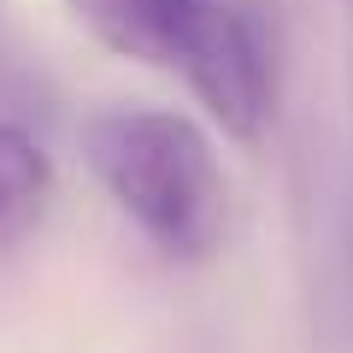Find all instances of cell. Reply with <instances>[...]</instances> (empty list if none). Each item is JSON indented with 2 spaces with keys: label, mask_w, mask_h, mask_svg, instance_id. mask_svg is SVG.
<instances>
[{
  "label": "cell",
  "mask_w": 353,
  "mask_h": 353,
  "mask_svg": "<svg viewBox=\"0 0 353 353\" xmlns=\"http://www.w3.org/2000/svg\"><path fill=\"white\" fill-rule=\"evenodd\" d=\"M83 159L112 206L176 265L218 253L230 224V183L218 148L189 112L106 106L83 124Z\"/></svg>",
  "instance_id": "obj_1"
},
{
  "label": "cell",
  "mask_w": 353,
  "mask_h": 353,
  "mask_svg": "<svg viewBox=\"0 0 353 353\" xmlns=\"http://www.w3.org/2000/svg\"><path fill=\"white\" fill-rule=\"evenodd\" d=\"M53 194V159L24 124L0 118V253L36 230Z\"/></svg>",
  "instance_id": "obj_3"
},
{
  "label": "cell",
  "mask_w": 353,
  "mask_h": 353,
  "mask_svg": "<svg viewBox=\"0 0 353 353\" xmlns=\"http://www.w3.org/2000/svg\"><path fill=\"white\" fill-rule=\"evenodd\" d=\"M65 6H71V12L83 18V24L94 30L112 53L159 65V59H153V36H148V24H141V6H136V0H65Z\"/></svg>",
  "instance_id": "obj_4"
},
{
  "label": "cell",
  "mask_w": 353,
  "mask_h": 353,
  "mask_svg": "<svg viewBox=\"0 0 353 353\" xmlns=\"http://www.w3.org/2000/svg\"><path fill=\"white\" fill-rule=\"evenodd\" d=\"M136 6L153 36V59L183 71L194 101L230 141L253 148L271 130L277 83L248 12L230 0H136Z\"/></svg>",
  "instance_id": "obj_2"
}]
</instances>
